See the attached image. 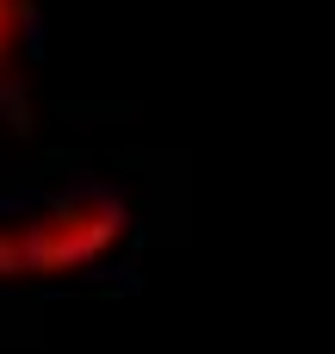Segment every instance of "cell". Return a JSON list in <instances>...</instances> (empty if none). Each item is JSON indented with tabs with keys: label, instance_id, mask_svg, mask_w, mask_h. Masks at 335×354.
<instances>
[{
	"label": "cell",
	"instance_id": "1",
	"mask_svg": "<svg viewBox=\"0 0 335 354\" xmlns=\"http://www.w3.org/2000/svg\"><path fill=\"white\" fill-rule=\"evenodd\" d=\"M12 25H19V6H0V68H6V56H12Z\"/></svg>",
	"mask_w": 335,
	"mask_h": 354
}]
</instances>
